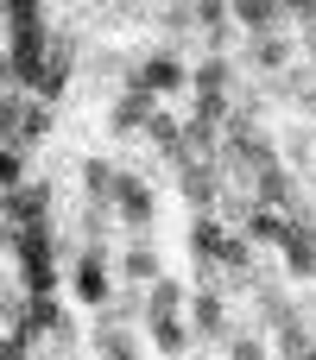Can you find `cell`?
<instances>
[{
  "mask_svg": "<svg viewBox=\"0 0 316 360\" xmlns=\"http://www.w3.org/2000/svg\"><path fill=\"white\" fill-rule=\"evenodd\" d=\"M114 202H120V215H127L133 228H139V221L152 215V196H146V190H139L133 177H114Z\"/></svg>",
  "mask_w": 316,
  "mask_h": 360,
  "instance_id": "cell-1",
  "label": "cell"
},
{
  "mask_svg": "<svg viewBox=\"0 0 316 360\" xmlns=\"http://www.w3.org/2000/svg\"><path fill=\"white\" fill-rule=\"evenodd\" d=\"M139 82H146V89H184V63H171V57H152V63L139 70Z\"/></svg>",
  "mask_w": 316,
  "mask_h": 360,
  "instance_id": "cell-2",
  "label": "cell"
},
{
  "mask_svg": "<svg viewBox=\"0 0 316 360\" xmlns=\"http://www.w3.org/2000/svg\"><path fill=\"white\" fill-rule=\"evenodd\" d=\"M13 247H19V259H25V266H51V240H44L32 221H25V234H13Z\"/></svg>",
  "mask_w": 316,
  "mask_h": 360,
  "instance_id": "cell-3",
  "label": "cell"
},
{
  "mask_svg": "<svg viewBox=\"0 0 316 360\" xmlns=\"http://www.w3.org/2000/svg\"><path fill=\"white\" fill-rule=\"evenodd\" d=\"M152 120V101H146V89H133L120 108H114V127H146Z\"/></svg>",
  "mask_w": 316,
  "mask_h": 360,
  "instance_id": "cell-4",
  "label": "cell"
},
{
  "mask_svg": "<svg viewBox=\"0 0 316 360\" xmlns=\"http://www.w3.org/2000/svg\"><path fill=\"white\" fill-rule=\"evenodd\" d=\"M6 209H13V221H38V215H44V190H19V184H13Z\"/></svg>",
  "mask_w": 316,
  "mask_h": 360,
  "instance_id": "cell-5",
  "label": "cell"
},
{
  "mask_svg": "<svg viewBox=\"0 0 316 360\" xmlns=\"http://www.w3.org/2000/svg\"><path fill=\"white\" fill-rule=\"evenodd\" d=\"M76 297H89V304H101V297H108V278H101V266H95V259H82V272H76Z\"/></svg>",
  "mask_w": 316,
  "mask_h": 360,
  "instance_id": "cell-6",
  "label": "cell"
},
{
  "mask_svg": "<svg viewBox=\"0 0 316 360\" xmlns=\"http://www.w3.org/2000/svg\"><path fill=\"white\" fill-rule=\"evenodd\" d=\"M25 310H32V323H38V329H63V310L51 304V291H38V297H32Z\"/></svg>",
  "mask_w": 316,
  "mask_h": 360,
  "instance_id": "cell-7",
  "label": "cell"
},
{
  "mask_svg": "<svg viewBox=\"0 0 316 360\" xmlns=\"http://www.w3.org/2000/svg\"><path fill=\"white\" fill-rule=\"evenodd\" d=\"M253 240H272V247H285V240H291V228H285L279 215H253Z\"/></svg>",
  "mask_w": 316,
  "mask_h": 360,
  "instance_id": "cell-8",
  "label": "cell"
},
{
  "mask_svg": "<svg viewBox=\"0 0 316 360\" xmlns=\"http://www.w3.org/2000/svg\"><path fill=\"white\" fill-rule=\"evenodd\" d=\"M285 266H291L298 278H310V272H316V253L304 247V240H285Z\"/></svg>",
  "mask_w": 316,
  "mask_h": 360,
  "instance_id": "cell-9",
  "label": "cell"
},
{
  "mask_svg": "<svg viewBox=\"0 0 316 360\" xmlns=\"http://www.w3.org/2000/svg\"><path fill=\"white\" fill-rule=\"evenodd\" d=\"M177 304H184L177 285H152V310H158V316H177Z\"/></svg>",
  "mask_w": 316,
  "mask_h": 360,
  "instance_id": "cell-10",
  "label": "cell"
},
{
  "mask_svg": "<svg viewBox=\"0 0 316 360\" xmlns=\"http://www.w3.org/2000/svg\"><path fill=\"white\" fill-rule=\"evenodd\" d=\"M234 13H241L247 25H266V19H272L279 6H272V0H234Z\"/></svg>",
  "mask_w": 316,
  "mask_h": 360,
  "instance_id": "cell-11",
  "label": "cell"
},
{
  "mask_svg": "<svg viewBox=\"0 0 316 360\" xmlns=\"http://www.w3.org/2000/svg\"><path fill=\"white\" fill-rule=\"evenodd\" d=\"M196 253H209V259L222 253V228H215V221H203V228H196Z\"/></svg>",
  "mask_w": 316,
  "mask_h": 360,
  "instance_id": "cell-12",
  "label": "cell"
},
{
  "mask_svg": "<svg viewBox=\"0 0 316 360\" xmlns=\"http://www.w3.org/2000/svg\"><path fill=\"white\" fill-rule=\"evenodd\" d=\"M127 272H133V278H152V272H158V259H152L146 247H133V253H127Z\"/></svg>",
  "mask_w": 316,
  "mask_h": 360,
  "instance_id": "cell-13",
  "label": "cell"
},
{
  "mask_svg": "<svg viewBox=\"0 0 316 360\" xmlns=\"http://www.w3.org/2000/svg\"><path fill=\"white\" fill-rule=\"evenodd\" d=\"M152 335H158V348H184V329H177V316H158V329H152Z\"/></svg>",
  "mask_w": 316,
  "mask_h": 360,
  "instance_id": "cell-14",
  "label": "cell"
},
{
  "mask_svg": "<svg viewBox=\"0 0 316 360\" xmlns=\"http://www.w3.org/2000/svg\"><path fill=\"white\" fill-rule=\"evenodd\" d=\"M6 13H13V25H38V0H6Z\"/></svg>",
  "mask_w": 316,
  "mask_h": 360,
  "instance_id": "cell-15",
  "label": "cell"
},
{
  "mask_svg": "<svg viewBox=\"0 0 316 360\" xmlns=\"http://www.w3.org/2000/svg\"><path fill=\"white\" fill-rule=\"evenodd\" d=\"M222 76H228L222 63H203V70H196V82H203V95H215V89H222Z\"/></svg>",
  "mask_w": 316,
  "mask_h": 360,
  "instance_id": "cell-16",
  "label": "cell"
},
{
  "mask_svg": "<svg viewBox=\"0 0 316 360\" xmlns=\"http://www.w3.org/2000/svg\"><path fill=\"white\" fill-rule=\"evenodd\" d=\"M215 259H222V266H247V247H241V240H222V253H215Z\"/></svg>",
  "mask_w": 316,
  "mask_h": 360,
  "instance_id": "cell-17",
  "label": "cell"
},
{
  "mask_svg": "<svg viewBox=\"0 0 316 360\" xmlns=\"http://www.w3.org/2000/svg\"><path fill=\"white\" fill-rule=\"evenodd\" d=\"M196 323H203V329H215V323H222V304H215V297H203V304H196Z\"/></svg>",
  "mask_w": 316,
  "mask_h": 360,
  "instance_id": "cell-18",
  "label": "cell"
},
{
  "mask_svg": "<svg viewBox=\"0 0 316 360\" xmlns=\"http://www.w3.org/2000/svg\"><path fill=\"white\" fill-rule=\"evenodd\" d=\"M196 19H209V25H215V19H222V0H196Z\"/></svg>",
  "mask_w": 316,
  "mask_h": 360,
  "instance_id": "cell-19",
  "label": "cell"
},
{
  "mask_svg": "<svg viewBox=\"0 0 316 360\" xmlns=\"http://www.w3.org/2000/svg\"><path fill=\"white\" fill-rule=\"evenodd\" d=\"M291 6H304V13H316V0H291Z\"/></svg>",
  "mask_w": 316,
  "mask_h": 360,
  "instance_id": "cell-20",
  "label": "cell"
}]
</instances>
